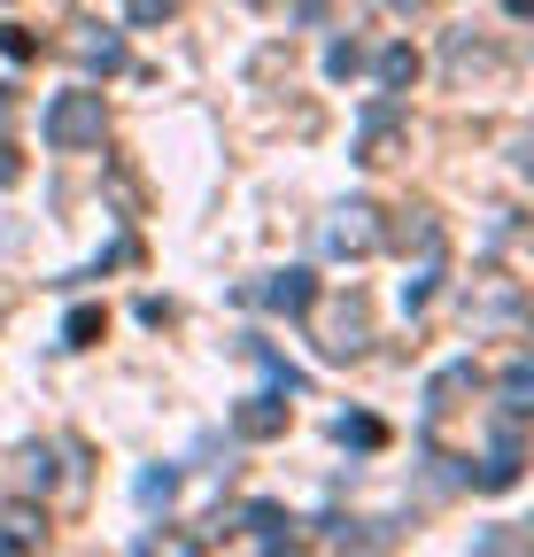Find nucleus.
<instances>
[{
	"label": "nucleus",
	"mask_w": 534,
	"mask_h": 557,
	"mask_svg": "<svg viewBox=\"0 0 534 557\" xmlns=\"http://www.w3.org/2000/svg\"><path fill=\"white\" fill-rule=\"evenodd\" d=\"M395 124H403V101H395V94H372V101H364V139H357V163H387V156H395Z\"/></svg>",
	"instance_id": "5"
},
{
	"label": "nucleus",
	"mask_w": 534,
	"mask_h": 557,
	"mask_svg": "<svg viewBox=\"0 0 534 557\" xmlns=\"http://www.w3.org/2000/svg\"><path fill=\"white\" fill-rule=\"evenodd\" d=\"M496 410H504V418H526V410H534V364H526V357H511V372H504V387H496Z\"/></svg>",
	"instance_id": "13"
},
{
	"label": "nucleus",
	"mask_w": 534,
	"mask_h": 557,
	"mask_svg": "<svg viewBox=\"0 0 534 557\" xmlns=\"http://www.w3.org/2000/svg\"><path fill=\"white\" fill-rule=\"evenodd\" d=\"M411 78H419V47H403V39L380 47V86H387V94H403Z\"/></svg>",
	"instance_id": "16"
},
{
	"label": "nucleus",
	"mask_w": 534,
	"mask_h": 557,
	"mask_svg": "<svg viewBox=\"0 0 534 557\" xmlns=\"http://www.w3.org/2000/svg\"><path fill=\"white\" fill-rule=\"evenodd\" d=\"M387 233H380V209L372 201H349V209H333L325 218V256H372Z\"/></svg>",
	"instance_id": "3"
},
{
	"label": "nucleus",
	"mask_w": 534,
	"mask_h": 557,
	"mask_svg": "<svg viewBox=\"0 0 534 557\" xmlns=\"http://www.w3.org/2000/svg\"><path fill=\"white\" fill-rule=\"evenodd\" d=\"M504 9H511V16H534V0H504Z\"/></svg>",
	"instance_id": "25"
},
{
	"label": "nucleus",
	"mask_w": 534,
	"mask_h": 557,
	"mask_svg": "<svg viewBox=\"0 0 534 557\" xmlns=\"http://www.w3.org/2000/svg\"><path fill=\"white\" fill-rule=\"evenodd\" d=\"M101 132H109V109H101V94H54L47 101V116H39V139L54 156H78V148H101Z\"/></svg>",
	"instance_id": "1"
},
{
	"label": "nucleus",
	"mask_w": 534,
	"mask_h": 557,
	"mask_svg": "<svg viewBox=\"0 0 534 557\" xmlns=\"http://www.w3.org/2000/svg\"><path fill=\"white\" fill-rule=\"evenodd\" d=\"M9 116H16V86H0V132H9Z\"/></svg>",
	"instance_id": "24"
},
{
	"label": "nucleus",
	"mask_w": 534,
	"mask_h": 557,
	"mask_svg": "<svg viewBox=\"0 0 534 557\" xmlns=\"http://www.w3.org/2000/svg\"><path fill=\"white\" fill-rule=\"evenodd\" d=\"M434 240H442V225L426 218V209H411V218L395 225V248H403V256H411V248H434Z\"/></svg>",
	"instance_id": "17"
},
{
	"label": "nucleus",
	"mask_w": 534,
	"mask_h": 557,
	"mask_svg": "<svg viewBox=\"0 0 534 557\" xmlns=\"http://www.w3.org/2000/svg\"><path fill=\"white\" fill-rule=\"evenodd\" d=\"M101 333H109V310L101 302H78L71 318H62V348H94Z\"/></svg>",
	"instance_id": "14"
},
{
	"label": "nucleus",
	"mask_w": 534,
	"mask_h": 557,
	"mask_svg": "<svg viewBox=\"0 0 534 557\" xmlns=\"http://www.w3.org/2000/svg\"><path fill=\"white\" fill-rule=\"evenodd\" d=\"M178 496V465H156V472H140V504H171Z\"/></svg>",
	"instance_id": "19"
},
{
	"label": "nucleus",
	"mask_w": 534,
	"mask_h": 557,
	"mask_svg": "<svg viewBox=\"0 0 534 557\" xmlns=\"http://www.w3.org/2000/svg\"><path fill=\"white\" fill-rule=\"evenodd\" d=\"M357 70H364V47L357 39H333L325 47V78H357Z\"/></svg>",
	"instance_id": "18"
},
{
	"label": "nucleus",
	"mask_w": 534,
	"mask_h": 557,
	"mask_svg": "<svg viewBox=\"0 0 534 557\" xmlns=\"http://www.w3.org/2000/svg\"><path fill=\"white\" fill-rule=\"evenodd\" d=\"M256 302L263 310H280V318H302L310 302H318V271H272V278H263V287H256Z\"/></svg>",
	"instance_id": "8"
},
{
	"label": "nucleus",
	"mask_w": 534,
	"mask_h": 557,
	"mask_svg": "<svg viewBox=\"0 0 534 557\" xmlns=\"http://www.w3.org/2000/svg\"><path fill=\"white\" fill-rule=\"evenodd\" d=\"M132 24H171V0H132Z\"/></svg>",
	"instance_id": "22"
},
{
	"label": "nucleus",
	"mask_w": 534,
	"mask_h": 557,
	"mask_svg": "<svg viewBox=\"0 0 534 557\" xmlns=\"http://www.w3.org/2000/svg\"><path fill=\"white\" fill-rule=\"evenodd\" d=\"M434 295H442V240H434V248H419V271L403 278V310L419 318V310H426Z\"/></svg>",
	"instance_id": "11"
},
{
	"label": "nucleus",
	"mask_w": 534,
	"mask_h": 557,
	"mask_svg": "<svg viewBox=\"0 0 534 557\" xmlns=\"http://www.w3.org/2000/svg\"><path fill=\"white\" fill-rule=\"evenodd\" d=\"M16 171H24V163H16V148L0 139V186H16Z\"/></svg>",
	"instance_id": "23"
},
{
	"label": "nucleus",
	"mask_w": 534,
	"mask_h": 557,
	"mask_svg": "<svg viewBox=\"0 0 534 557\" xmlns=\"http://www.w3.org/2000/svg\"><path fill=\"white\" fill-rule=\"evenodd\" d=\"M0 54H9V62H32V54H39V39H32L24 24H0Z\"/></svg>",
	"instance_id": "20"
},
{
	"label": "nucleus",
	"mask_w": 534,
	"mask_h": 557,
	"mask_svg": "<svg viewBox=\"0 0 534 557\" xmlns=\"http://www.w3.org/2000/svg\"><path fill=\"white\" fill-rule=\"evenodd\" d=\"M47 542V519L32 504H0V549H39Z\"/></svg>",
	"instance_id": "10"
},
{
	"label": "nucleus",
	"mask_w": 534,
	"mask_h": 557,
	"mask_svg": "<svg viewBox=\"0 0 534 557\" xmlns=\"http://www.w3.org/2000/svg\"><path fill=\"white\" fill-rule=\"evenodd\" d=\"M24 480L47 487V480H54V457H47V449H24Z\"/></svg>",
	"instance_id": "21"
},
{
	"label": "nucleus",
	"mask_w": 534,
	"mask_h": 557,
	"mask_svg": "<svg viewBox=\"0 0 534 557\" xmlns=\"http://www.w3.org/2000/svg\"><path fill=\"white\" fill-rule=\"evenodd\" d=\"M464 387H481V372H473V357L464 364H449V372H434V387H426V418H442V410H457V395Z\"/></svg>",
	"instance_id": "12"
},
{
	"label": "nucleus",
	"mask_w": 534,
	"mask_h": 557,
	"mask_svg": "<svg viewBox=\"0 0 534 557\" xmlns=\"http://www.w3.org/2000/svg\"><path fill=\"white\" fill-rule=\"evenodd\" d=\"M333 442H341V449H380L387 426H380V418H364V410H341V418H333Z\"/></svg>",
	"instance_id": "15"
},
{
	"label": "nucleus",
	"mask_w": 534,
	"mask_h": 557,
	"mask_svg": "<svg viewBox=\"0 0 534 557\" xmlns=\"http://www.w3.org/2000/svg\"><path fill=\"white\" fill-rule=\"evenodd\" d=\"M240 527H248V542H256V549H287V542H295V519H287L280 504H248V511H240Z\"/></svg>",
	"instance_id": "9"
},
{
	"label": "nucleus",
	"mask_w": 534,
	"mask_h": 557,
	"mask_svg": "<svg viewBox=\"0 0 534 557\" xmlns=\"http://www.w3.org/2000/svg\"><path fill=\"white\" fill-rule=\"evenodd\" d=\"M0 9H9V0H0Z\"/></svg>",
	"instance_id": "26"
},
{
	"label": "nucleus",
	"mask_w": 534,
	"mask_h": 557,
	"mask_svg": "<svg viewBox=\"0 0 534 557\" xmlns=\"http://www.w3.org/2000/svg\"><path fill=\"white\" fill-rule=\"evenodd\" d=\"M519 480H526V442H519V418H504V410H496V442H488V457H481L473 487L504 496V487H519Z\"/></svg>",
	"instance_id": "2"
},
{
	"label": "nucleus",
	"mask_w": 534,
	"mask_h": 557,
	"mask_svg": "<svg viewBox=\"0 0 534 557\" xmlns=\"http://www.w3.org/2000/svg\"><path fill=\"white\" fill-rule=\"evenodd\" d=\"M364 341H372V318H364V302L349 295L341 310L325 318V341H318V348H325L333 364H349V357H364Z\"/></svg>",
	"instance_id": "7"
},
{
	"label": "nucleus",
	"mask_w": 534,
	"mask_h": 557,
	"mask_svg": "<svg viewBox=\"0 0 534 557\" xmlns=\"http://www.w3.org/2000/svg\"><path fill=\"white\" fill-rule=\"evenodd\" d=\"M233 434H240V442H280V434H287V395L272 387V395L233 403Z\"/></svg>",
	"instance_id": "6"
},
{
	"label": "nucleus",
	"mask_w": 534,
	"mask_h": 557,
	"mask_svg": "<svg viewBox=\"0 0 534 557\" xmlns=\"http://www.w3.org/2000/svg\"><path fill=\"white\" fill-rule=\"evenodd\" d=\"M62 47H71V62H78V70H94V78H116V70H124V39H116L109 24H78Z\"/></svg>",
	"instance_id": "4"
}]
</instances>
